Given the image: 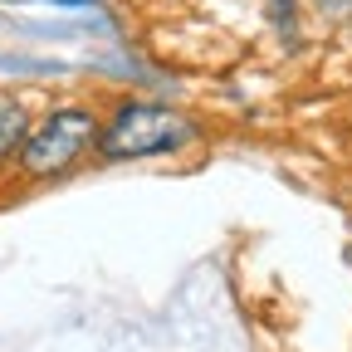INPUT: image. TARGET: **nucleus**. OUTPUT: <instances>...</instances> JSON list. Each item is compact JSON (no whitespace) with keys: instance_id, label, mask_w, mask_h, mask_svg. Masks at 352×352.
<instances>
[{"instance_id":"nucleus-1","label":"nucleus","mask_w":352,"mask_h":352,"mask_svg":"<svg viewBox=\"0 0 352 352\" xmlns=\"http://www.w3.org/2000/svg\"><path fill=\"white\" fill-rule=\"evenodd\" d=\"M191 138H196V122L186 113L162 103H122L113 122L98 132V152L113 162H127V157H157L171 147H186Z\"/></svg>"},{"instance_id":"nucleus-2","label":"nucleus","mask_w":352,"mask_h":352,"mask_svg":"<svg viewBox=\"0 0 352 352\" xmlns=\"http://www.w3.org/2000/svg\"><path fill=\"white\" fill-rule=\"evenodd\" d=\"M98 138V122L94 113H83V108H59L50 113L34 132H25V142H20V166L25 176H59L64 166H74L88 147H94Z\"/></svg>"},{"instance_id":"nucleus-3","label":"nucleus","mask_w":352,"mask_h":352,"mask_svg":"<svg viewBox=\"0 0 352 352\" xmlns=\"http://www.w3.org/2000/svg\"><path fill=\"white\" fill-rule=\"evenodd\" d=\"M25 132H30V122H25V108H15V103H0V162H6L20 142H25Z\"/></svg>"}]
</instances>
